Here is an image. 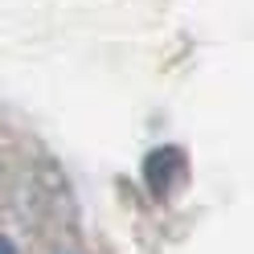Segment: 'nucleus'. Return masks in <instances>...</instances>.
<instances>
[{
	"instance_id": "obj_1",
	"label": "nucleus",
	"mask_w": 254,
	"mask_h": 254,
	"mask_svg": "<svg viewBox=\"0 0 254 254\" xmlns=\"http://www.w3.org/2000/svg\"><path fill=\"white\" fill-rule=\"evenodd\" d=\"M185 177V152L181 148H156L144 160V181L152 193H172V185Z\"/></svg>"
},
{
	"instance_id": "obj_2",
	"label": "nucleus",
	"mask_w": 254,
	"mask_h": 254,
	"mask_svg": "<svg viewBox=\"0 0 254 254\" xmlns=\"http://www.w3.org/2000/svg\"><path fill=\"white\" fill-rule=\"evenodd\" d=\"M0 254H21V250H17V246H12V242H8V238H4V234H0Z\"/></svg>"
}]
</instances>
